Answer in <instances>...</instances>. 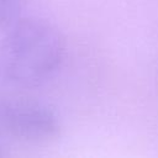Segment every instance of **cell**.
<instances>
[{"label":"cell","instance_id":"cell-1","mask_svg":"<svg viewBox=\"0 0 158 158\" xmlns=\"http://www.w3.org/2000/svg\"><path fill=\"white\" fill-rule=\"evenodd\" d=\"M64 56L57 26L40 17L17 19L0 42V78L12 86H38L56 74Z\"/></svg>","mask_w":158,"mask_h":158},{"label":"cell","instance_id":"cell-4","mask_svg":"<svg viewBox=\"0 0 158 158\" xmlns=\"http://www.w3.org/2000/svg\"><path fill=\"white\" fill-rule=\"evenodd\" d=\"M0 156H1V152H0Z\"/></svg>","mask_w":158,"mask_h":158},{"label":"cell","instance_id":"cell-3","mask_svg":"<svg viewBox=\"0 0 158 158\" xmlns=\"http://www.w3.org/2000/svg\"><path fill=\"white\" fill-rule=\"evenodd\" d=\"M25 0H0V28L12 25L21 12Z\"/></svg>","mask_w":158,"mask_h":158},{"label":"cell","instance_id":"cell-2","mask_svg":"<svg viewBox=\"0 0 158 158\" xmlns=\"http://www.w3.org/2000/svg\"><path fill=\"white\" fill-rule=\"evenodd\" d=\"M0 121L14 139L28 144H44L60 135V120L47 104L19 98L4 104Z\"/></svg>","mask_w":158,"mask_h":158}]
</instances>
